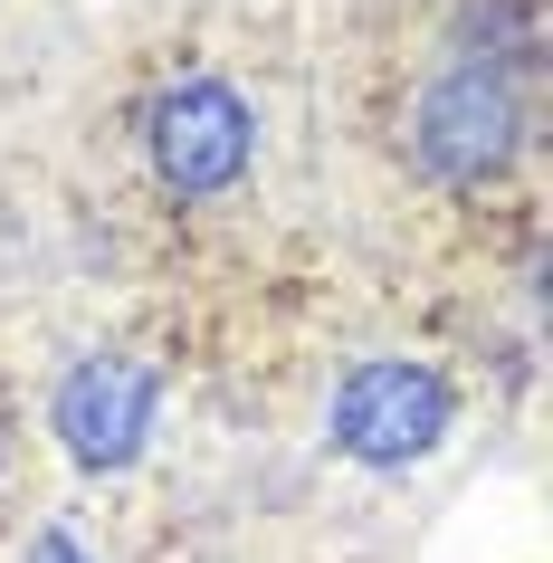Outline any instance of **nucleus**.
<instances>
[{
	"label": "nucleus",
	"instance_id": "f257e3e1",
	"mask_svg": "<svg viewBox=\"0 0 553 563\" xmlns=\"http://www.w3.org/2000/svg\"><path fill=\"white\" fill-rule=\"evenodd\" d=\"M516 144H524V96H516L506 67L458 58L449 77L420 87V106H410V153H420V173L458 181V191L496 181L516 163Z\"/></svg>",
	"mask_w": 553,
	"mask_h": 563
},
{
	"label": "nucleus",
	"instance_id": "f03ea898",
	"mask_svg": "<svg viewBox=\"0 0 553 563\" xmlns=\"http://www.w3.org/2000/svg\"><path fill=\"white\" fill-rule=\"evenodd\" d=\"M449 383H439L430 363H353L344 391H334V449L344 459H363V468H410V459H430L439 440H449Z\"/></svg>",
	"mask_w": 553,
	"mask_h": 563
},
{
	"label": "nucleus",
	"instance_id": "7ed1b4c3",
	"mask_svg": "<svg viewBox=\"0 0 553 563\" xmlns=\"http://www.w3.org/2000/svg\"><path fill=\"white\" fill-rule=\"evenodd\" d=\"M248 144H258V124H248V96L220 87V77H181V87L153 96L144 115V153L153 173L173 181V191H230L239 173H248Z\"/></svg>",
	"mask_w": 553,
	"mask_h": 563
},
{
	"label": "nucleus",
	"instance_id": "20e7f679",
	"mask_svg": "<svg viewBox=\"0 0 553 563\" xmlns=\"http://www.w3.org/2000/svg\"><path fill=\"white\" fill-rule=\"evenodd\" d=\"M153 430V373L124 354H96L58 383V440L77 468H134Z\"/></svg>",
	"mask_w": 553,
	"mask_h": 563
},
{
	"label": "nucleus",
	"instance_id": "39448f33",
	"mask_svg": "<svg viewBox=\"0 0 553 563\" xmlns=\"http://www.w3.org/2000/svg\"><path fill=\"white\" fill-rule=\"evenodd\" d=\"M30 563H87V554H77V534H58V526H48V534L30 544Z\"/></svg>",
	"mask_w": 553,
	"mask_h": 563
}]
</instances>
